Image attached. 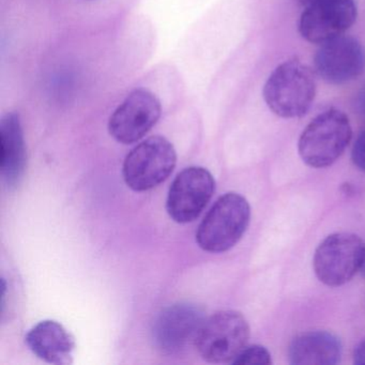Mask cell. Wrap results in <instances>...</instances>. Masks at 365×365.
I'll list each match as a JSON object with an SVG mask.
<instances>
[{"label":"cell","instance_id":"13","mask_svg":"<svg viewBox=\"0 0 365 365\" xmlns=\"http://www.w3.org/2000/svg\"><path fill=\"white\" fill-rule=\"evenodd\" d=\"M31 351L51 364L67 365L72 363V352L76 348L73 336L55 320H43L36 324L25 337Z\"/></svg>","mask_w":365,"mask_h":365},{"label":"cell","instance_id":"2","mask_svg":"<svg viewBox=\"0 0 365 365\" xmlns=\"http://www.w3.org/2000/svg\"><path fill=\"white\" fill-rule=\"evenodd\" d=\"M351 138L347 115L331 108L316 116L303 130L299 138V155L311 168H328L343 155Z\"/></svg>","mask_w":365,"mask_h":365},{"label":"cell","instance_id":"10","mask_svg":"<svg viewBox=\"0 0 365 365\" xmlns=\"http://www.w3.org/2000/svg\"><path fill=\"white\" fill-rule=\"evenodd\" d=\"M356 18L354 0H322L305 8L299 20V33L309 43L324 44L343 36Z\"/></svg>","mask_w":365,"mask_h":365},{"label":"cell","instance_id":"14","mask_svg":"<svg viewBox=\"0 0 365 365\" xmlns=\"http://www.w3.org/2000/svg\"><path fill=\"white\" fill-rule=\"evenodd\" d=\"M341 356V341L327 331L303 333L292 341L288 350L289 362L294 365L337 364Z\"/></svg>","mask_w":365,"mask_h":365},{"label":"cell","instance_id":"8","mask_svg":"<svg viewBox=\"0 0 365 365\" xmlns=\"http://www.w3.org/2000/svg\"><path fill=\"white\" fill-rule=\"evenodd\" d=\"M215 189L210 172L192 166L179 173L168 192L166 210L177 223L195 221L202 212Z\"/></svg>","mask_w":365,"mask_h":365},{"label":"cell","instance_id":"18","mask_svg":"<svg viewBox=\"0 0 365 365\" xmlns=\"http://www.w3.org/2000/svg\"><path fill=\"white\" fill-rule=\"evenodd\" d=\"M354 364L365 365V341H361L354 352Z\"/></svg>","mask_w":365,"mask_h":365},{"label":"cell","instance_id":"19","mask_svg":"<svg viewBox=\"0 0 365 365\" xmlns=\"http://www.w3.org/2000/svg\"><path fill=\"white\" fill-rule=\"evenodd\" d=\"M319 1H322V0H296V3H298L299 5L304 8L315 5V4L319 3Z\"/></svg>","mask_w":365,"mask_h":365},{"label":"cell","instance_id":"3","mask_svg":"<svg viewBox=\"0 0 365 365\" xmlns=\"http://www.w3.org/2000/svg\"><path fill=\"white\" fill-rule=\"evenodd\" d=\"M251 219L249 202L240 194L226 193L213 205L196 232V242L209 253H223L238 243Z\"/></svg>","mask_w":365,"mask_h":365},{"label":"cell","instance_id":"17","mask_svg":"<svg viewBox=\"0 0 365 365\" xmlns=\"http://www.w3.org/2000/svg\"><path fill=\"white\" fill-rule=\"evenodd\" d=\"M354 110L359 113V114L365 116V85L359 91L358 95L356 96L354 99Z\"/></svg>","mask_w":365,"mask_h":365},{"label":"cell","instance_id":"9","mask_svg":"<svg viewBox=\"0 0 365 365\" xmlns=\"http://www.w3.org/2000/svg\"><path fill=\"white\" fill-rule=\"evenodd\" d=\"M365 71V48L356 38L341 36L320 44L314 56V72L331 85H344Z\"/></svg>","mask_w":365,"mask_h":365},{"label":"cell","instance_id":"5","mask_svg":"<svg viewBox=\"0 0 365 365\" xmlns=\"http://www.w3.org/2000/svg\"><path fill=\"white\" fill-rule=\"evenodd\" d=\"M249 337V324L242 314L221 311L206 318L195 345L207 362H232L247 346Z\"/></svg>","mask_w":365,"mask_h":365},{"label":"cell","instance_id":"11","mask_svg":"<svg viewBox=\"0 0 365 365\" xmlns=\"http://www.w3.org/2000/svg\"><path fill=\"white\" fill-rule=\"evenodd\" d=\"M205 320L204 311L198 305L189 302L170 305L153 324V341L161 351L176 354L195 343Z\"/></svg>","mask_w":365,"mask_h":365},{"label":"cell","instance_id":"16","mask_svg":"<svg viewBox=\"0 0 365 365\" xmlns=\"http://www.w3.org/2000/svg\"><path fill=\"white\" fill-rule=\"evenodd\" d=\"M351 159L356 168L365 173V130L358 136L354 143Z\"/></svg>","mask_w":365,"mask_h":365},{"label":"cell","instance_id":"1","mask_svg":"<svg viewBox=\"0 0 365 365\" xmlns=\"http://www.w3.org/2000/svg\"><path fill=\"white\" fill-rule=\"evenodd\" d=\"M315 74L298 59H290L277 66L262 91L271 112L284 119L304 116L315 100Z\"/></svg>","mask_w":365,"mask_h":365},{"label":"cell","instance_id":"20","mask_svg":"<svg viewBox=\"0 0 365 365\" xmlns=\"http://www.w3.org/2000/svg\"><path fill=\"white\" fill-rule=\"evenodd\" d=\"M361 271H362L363 275H365V258H364V262H363L362 269H361Z\"/></svg>","mask_w":365,"mask_h":365},{"label":"cell","instance_id":"12","mask_svg":"<svg viewBox=\"0 0 365 365\" xmlns=\"http://www.w3.org/2000/svg\"><path fill=\"white\" fill-rule=\"evenodd\" d=\"M0 168L4 182L14 189L22 180L26 168V147L20 116L8 113L0 121Z\"/></svg>","mask_w":365,"mask_h":365},{"label":"cell","instance_id":"15","mask_svg":"<svg viewBox=\"0 0 365 365\" xmlns=\"http://www.w3.org/2000/svg\"><path fill=\"white\" fill-rule=\"evenodd\" d=\"M232 363V364L269 365L272 363V360H271L270 352L264 346L252 345L245 346Z\"/></svg>","mask_w":365,"mask_h":365},{"label":"cell","instance_id":"7","mask_svg":"<svg viewBox=\"0 0 365 365\" xmlns=\"http://www.w3.org/2000/svg\"><path fill=\"white\" fill-rule=\"evenodd\" d=\"M161 113V102L155 93L148 89H134L113 113L108 131L117 142L133 144L155 127Z\"/></svg>","mask_w":365,"mask_h":365},{"label":"cell","instance_id":"6","mask_svg":"<svg viewBox=\"0 0 365 365\" xmlns=\"http://www.w3.org/2000/svg\"><path fill=\"white\" fill-rule=\"evenodd\" d=\"M365 245L360 237L350 232H335L327 237L314 255V270L318 279L331 287L344 285L362 269Z\"/></svg>","mask_w":365,"mask_h":365},{"label":"cell","instance_id":"4","mask_svg":"<svg viewBox=\"0 0 365 365\" xmlns=\"http://www.w3.org/2000/svg\"><path fill=\"white\" fill-rule=\"evenodd\" d=\"M176 163L177 153L172 143L163 136H151L125 158L123 179L134 191H148L165 181Z\"/></svg>","mask_w":365,"mask_h":365}]
</instances>
